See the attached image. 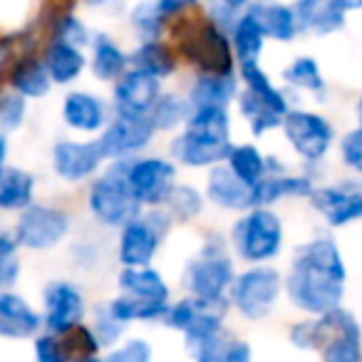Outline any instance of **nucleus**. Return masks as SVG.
Here are the masks:
<instances>
[{"mask_svg":"<svg viewBox=\"0 0 362 362\" xmlns=\"http://www.w3.org/2000/svg\"><path fill=\"white\" fill-rule=\"evenodd\" d=\"M345 258L332 238L317 236L296 248L286 276L288 300L308 315H325L340 308L345 296Z\"/></svg>","mask_w":362,"mask_h":362,"instance_id":"1","label":"nucleus"},{"mask_svg":"<svg viewBox=\"0 0 362 362\" xmlns=\"http://www.w3.org/2000/svg\"><path fill=\"white\" fill-rule=\"evenodd\" d=\"M184 132L174 141V154L181 164L194 169H214L231 151V119L223 107H199L184 122Z\"/></svg>","mask_w":362,"mask_h":362,"instance_id":"2","label":"nucleus"},{"mask_svg":"<svg viewBox=\"0 0 362 362\" xmlns=\"http://www.w3.org/2000/svg\"><path fill=\"white\" fill-rule=\"evenodd\" d=\"M127 161L129 159H117L107 166V171L90 184L87 192V206H90L92 216L110 228H124L129 221L141 216V206L129 192L124 179Z\"/></svg>","mask_w":362,"mask_h":362,"instance_id":"3","label":"nucleus"},{"mask_svg":"<svg viewBox=\"0 0 362 362\" xmlns=\"http://www.w3.org/2000/svg\"><path fill=\"white\" fill-rule=\"evenodd\" d=\"M233 261L221 241H209L184 268V288L192 298L206 303L226 300V291L233 286Z\"/></svg>","mask_w":362,"mask_h":362,"instance_id":"4","label":"nucleus"},{"mask_svg":"<svg viewBox=\"0 0 362 362\" xmlns=\"http://www.w3.org/2000/svg\"><path fill=\"white\" fill-rule=\"evenodd\" d=\"M236 253L248 263H268L283 246V223L271 209H251L231 231Z\"/></svg>","mask_w":362,"mask_h":362,"instance_id":"5","label":"nucleus"},{"mask_svg":"<svg viewBox=\"0 0 362 362\" xmlns=\"http://www.w3.org/2000/svg\"><path fill=\"white\" fill-rule=\"evenodd\" d=\"M181 52L204 75H233L231 40L209 18L187 23V35L181 37Z\"/></svg>","mask_w":362,"mask_h":362,"instance_id":"6","label":"nucleus"},{"mask_svg":"<svg viewBox=\"0 0 362 362\" xmlns=\"http://www.w3.org/2000/svg\"><path fill=\"white\" fill-rule=\"evenodd\" d=\"M72 228L70 214L50 204H33L23 214H18V221L13 226V238L21 248L28 251H50L60 246Z\"/></svg>","mask_w":362,"mask_h":362,"instance_id":"7","label":"nucleus"},{"mask_svg":"<svg viewBox=\"0 0 362 362\" xmlns=\"http://www.w3.org/2000/svg\"><path fill=\"white\" fill-rule=\"evenodd\" d=\"M283 278L271 266H253L233 278L231 303L246 320H263L278 303Z\"/></svg>","mask_w":362,"mask_h":362,"instance_id":"8","label":"nucleus"},{"mask_svg":"<svg viewBox=\"0 0 362 362\" xmlns=\"http://www.w3.org/2000/svg\"><path fill=\"white\" fill-rule=\"evenodd\" d=\"M85 296L72 281H50L42 288V327L47 335L65 337L85 320Z\"/></svg>","mask_w":362,"mask_h":362,"instance_id":"9","label":"nucleus"},{"mask_svg":"<svg viewBox=\"0 0 362 362\" xmlns=\"http://www.w3.org/2000/svg\"><path fill=\"white\" fill-rule=\"evenodd\" d=\"M281 129L288 144L308 164H317L330 151L332 139H335L330 122L317 112L308 110H288V115L281 122Z\"/></svg>","mask_w":362,"mask_h":362,"instance_id":"10","label":"nucleus"},{"mask_svg":"<svg viewBox=\"0 0 362 362\" xmlns=\"http://www.w3.org/2000/svg\"><path fill=\"white\" fill-rule=\"evenodd\" d=\"M127 187L134 194L139 206H161L171 189L176 187V166L161 156L129 159L124 171Z\"/></svg>","mask_w":362,"mask_h":362,"instance_id":"11","label":"nucleus"},{"mask_svg":"<svg viewBox=\"0 0 362 362\" xmlns=\"http://www.w3.org/2000/svg\"><path fill=\"white\" fill-rule=\"evenodd\" d=\"M164 231H169V221L164 214H146L129 221L119 233L117 258L122 268H149Z\"/></svg>","mask_w":362,"mask_h":362,"instance_id":"12","label":"nucleus"},{"mask_svg":"<svg viewBox=\"0 0 362 362\" xmlns=\"http://www.w3.org/2000/svg\"><path fill=\"white\" fill-rule=\"evenodd\" d=\"M310 204L332 228L362 221V181H340L315 189L310 194Z\"/></svg>","mask_w":362,"mask_h":362,"instance_id":"13","label":"nucleus"},{"mask_svg":"<svg viewBox=\"0 0 362 362\" xmlns=\"http://www.w3.org/2000/svg\"><path fill=\"white\" fill-rule=\"evenodd\" d=\"M50 164L52 171L62 181L80 184V181L92 179L100 171V166L105 164V154H102L97 139L95 141L57 139L50 151Z\"/></svg>","mask_w":362,"mask_h":362,"instance_id":"14","label":"nucleus"},{"mask_svg":"<svg viewBox=\"0 0 362 362\" xmlns=\"http://www.w3.org/2000/svg\"><path fill=\"white\" fill-rule=\"evenodd\" d=\"M154 132L156 129L149 117H117L102 129L97 144H100L105 159H129V154L149 144Z\"/></svg>","mask_w":362,"mask_h":362,"instance_id":"15","label":"nucleus"},{"mask_svg":"<svg viewBox=\"0 0 362 362\" xmlns=\"http://www.w3.org/2000/svg\"><path fill=\"white\" fill-rule=\"evenodd\" d=\"M327 337L320 347L322 362H362V330L350 310L325 313Z\"/></svg>","mask_w":362,"mask_h":362,"instance_id":"16","label":"nucleus"},{"mask_svg":"<svg viewBox=\"0 0 362 362\" xmlns=\"http://www.w3.org/2000/svg\"><path fill=\"white\" fill-rule=\"evenodd\" d=\"M161 97L159 80L144 72L127 70L115 85L117 117H149L156 100Z\"/></svg>","mask_w":362,"mask_h":362,"instance_id":"17","label":"nucleus"},{"mask_svg":"<svg viewBox=\"0 0 362 362\" xmlns=\"http://www.w3.org/2000/svg\"><path fill=\"white\" fill-rule=\"evenodd\" d=\"M42 330V315L16 291L0 293V337L3 340H35Z\"/></svg>","mask_w":362,"mask_h":362,"instance_id":"18","label":"nucleus"},{"mask_svg":"<svg viewBox=\"0 0 362 362\" xmlns=\"http://www.w3.org/2000/svg\"><path fill=\"white\" fill-rule=\"evenodd\" d=\"M62 122L82 134H95L107 127V107L102 97L87 90L67 92L62 100Z\"/></svg>","mask_w":362,"mask_h":362,"instance_id":"19","label":"nucleus"},{"mask_svg":"<svg viewBox=\"0 0 362 362\" xmlns=\"http://www.w3.org/2000/svg\"><path fill=\"white\" fill-rule=\"evenodd\" d=\"M206 197L211 204L228 211H251L253 209V187L243 184L226 164H218L209 171Z\"/></svg>","mask_w":362,"mask_h":362,"instance_id":"20","label":"nucleus"},{"mask_svg":"<svg viewBox=\"0 0 362 362\" xmlns=\"http://www.w3.org/2000/svg\"><path fill=\"white\" fill-rule=\"evenodd\" d=\"M298 21V33H313V35H332L345 28V16L340 0H300L293 6Z\"/></svg>","mask_w":362,"mask_h":362,"instance_id":"21","label":"nucleus"},{"mask_svg":"<svg viewBox=\"0 0 362 362\" xmlns=\"http://www.w3.org/2000/svg\"><path fill=\"white\" fill-rule=\"evenodd\" d=\"M6 80H8V90L21 95L23 100H40V97L50 95L52 90V82L47 77L45 65L35 55H25L13 62Z\"/></svg>","mask_w":362,"mask_h":362,"instance_id":"22","label":"nucleus"},{"mask_svg":"<svg viewBox=\"0 0 362 362\" xmlns=\"http://www.w3.org/2000/svg\"><path fill=\"white\" fill-rule=\"evenodd\" d=\"M246 13L256 21L263 37H271L278 42H291L298 35V21L293 6L283 3H248Z\"/></svg>","mask_w":362,"mask_h":362,"instance_id":"23","label":"nucleus"},{"mask_svg":"<svg viewBox=\"0 0 362 362\" xmlns=\"http://www.w3.org/2000/svg\"><path fill=\"white\" fill-rule=\"evenodd\" d=\"M315 192L310 176L298 174H266L253 187V209H268L288 197H308Z\"/></svg>","mask_w":362,"mask_h":362,"instance_id":"24","label":"nucleus"},{"mask_svg":"<svg viewBox=\"0 0 362 362\" xmlns=\"http://www.w3.org/2000/svg\"><path fill=\"white\" fill-rule=\"evenodd\" d=\"M40 60H42V65H45L47 77H50L52 85H72L87 67L85 52L72 45H65V42H57V40L47 42Z\"/></svg>","mask_w":362,"mask_h":362,"instance_id":"25","label":"nucleus"},{"mask_svg":"<svg viewBox=\"0 0 362 362\" xmlns=\"http://www.w3.org/2000/svg\"><path fill=\"white\" fill-rule=\"evenodd\" d=\"M35 204V176L21 166L0 169V211L23 214Z\"/></svg>","mask_w":362,"mask_h":362,"instance_id":"26","label":"nucleus"},{"mask_svg":"<svg viewBox=\"0 0 362 362\" xmlns=\"http://www.w3.org/2000/svg\"><path fill=\"white\" fill-rule=\"evenodd\" d=\"M236 75H202L194 82L187 102L192 110H199V107H223L226 110V105L236 97Z\"/></svg>","mask_w":362,"mask_h":362,"instance_id":"27","label":"nucleus"},{"mask_svg":"<svg viewBox=\"0 0 362 362\" xmlns=\"http://www.w3.org/2000/svg\"><path fill=\"white\" fill-rule=\"evenodd\" d=\"M189 350H192L197 362H253L251 345L246 340L223 335V330L218 335L209 337V340L197 342Z\"/></svg>","mask_w":362,"mask_h":362,"instance_id":"28","label":"nucleus"},{"mask_svg":"<svg viewBox=\"0 0 362 362\" xmlns=\"http://www.w3.org/2000/svg\"><path fill=\"white\" fill-rule=\"evenodd\" d=\"M127 65H129V57L127 52L112 40L110 35H95L92 40V75L102 82H112V80H119L122 75L127 72Z\"/></svg>","mask_w":362,"mask_h":362,"instance_id":"29","label":"nucleus"},{"mask_svg":"<svg viewBox=\"0 0 362 362\" xmlns=\"http://www.w3.org/2000/svg\"><path fill=\"white\" fill-rule=\"evenodd\" d=\"M241 77H243V82H246V92H251L258 102H263V105L271 112H276V115H281V117L288 115L286 95L273 85L268 72H263V67L258 65V62L241 65Z\"/></svg>","mask_w":362,"mask_h":362,"instance_id":"30","label":"nucleus"},{"mask_svg":"<svg viewBox=\"0 0 362 362\" xmlns=\"http://www.w3.org/2000/svg\"><path fill=\"white\" fill-rule=\"evenodd\" d=\"M132 70L144 72V75L161 80V77L171 75L176 70L174 52L164 45V42H141L134 52L129 55Z\"/></svg>","mask_w":362,"mask_h":362,"instance_id":"31","label":"nucleus"},{"mask_svg":"<svg viewBox=\"0 0 362 362\" xmlns=\"http://www.w3.org/2000/svg\"><path fill=\"white\" fill-rule=\"evenodd\" d=\"M226 166L248 187H256L266 176V156L253 144H233L226 156Z\"/></svg>","mask_w":362,"mask_h":362,"instance_id":"32","label":"nucleus"},{"mask_svg":"<svg viewBox=\"0 0 362 362\" xmlns=\"http://www.w3.org/2000/svg\"><path fill=\"white\" fill-rule=\"evenodd\" d=\"M231 33H233L231 47H233V55H236V60L241 62V65L258 62V57H261V52H263V42H266V37H263V33L258 30L256 21H253L248 13H243L241 21L236 23V28H233Z\"/></svg>","mask_w":362,"mask_h":362,"instance_id":"33","label":"nucleus"},{"mask_svg":"<svg viewBox=\"0 0 362 362\" xmlns=\"http://www.w3.org/2000/svg\"><path fill=\"white\" fill-rule=\"evenodd\" d=\"M189 112H192L189 102L181 100L179 95H161L159 100H156L154 110L149 112V119L156 132H169V129H174V127L184 124Z\"/></svg>","mask_w":362,"mask_h":362,"instance_id":"34","label":"nucleus"},{"mask_svg":"<svg viewBox=\"0 0 362 362\" xmlns=\"http://www.w3.org/2000/svg\"><path fill=\"white\" fill-rule=\"evenodd\" d=\"M283 80H286V85H293V87H298V90H308V92L325 90L320 65L308 55L296 57V60L283 70Z\"/></svg>","mask_w":362,"mask_h":362,"instance_id":"35","label":"nucleus"},{"mask_svg":"<svg viewBox=\"0 0 362 362\" xmlns=\"http://www.w3.org/2000/svg\"><path fill=\"white\" fill-rule=\"evenodd\" d=\"M132 28L141 42H159L164 33L166 18L161 16L159 3H139L132 8Z\"/></svg>","mask_w":362,"mask_h":362,"instance_id":"36","label":"nucleus"},{"mask_svg":"<svg viewBox=\"0 0 362 362\" xmlns=\"http://www.w3.org/2000/svg\"><path fill=\"white\" fill-rule=\"evenodd\" d=\"M23 271L21 246L16 243L11 231H0V293L13 291Z\"/></svg>","mask_w":362,"mask_h":362,"instance_id":"37","label":"nucleus"},{"mask_svg":"<svg viewBox=\"0 0 362 362\" xmlns=\"http://www.w3.org/2000/svg\"><path fill=\"white\" fill-rule=\"evenodd\" d=\"M164 204L171 211V216L179 218V221H192V218H197L204 209L202 194H199L194 187H189V184H176V187L171 189L169 197H166Z\"/></svg>","mask_w":362,"mask_h":362,"instance_id":"38","label":"nucleus"},{"mask_svg":"<svg viewBox=\"0 0 362 362\" xmlns=\"http://www.w3.org/2000/svg\"><path fill=\"white\" fill-rule=\"evenodd\" d=\"M238 110H241V115L248 119L253 134H266V132L281 127V122H283L281 115H276V112L268 110V107L263 105V102H258L251 92H243L241 95V100H238Z\"/></svg>","mask_w":362,"mask_h":362,"instance_id":"39","label":"nucleus"},{"mask_svg":"<svg viewBox=\"0 0 362 362\" xmlns=\"http://www.w3.org/2000/svg\"><path fill=\"white\" fill-rule=\"evenodd\" d=\"M90 37H92L90 28H87L85 23L75 16V13L67 11V13H62V16L55 18V25H52V40L65 42V45H72V47H77V50H82V47L92 45Z\"/></svg>","mask_w":362,"mask_h":362,"instance_id":"40","label":"nucleus"},{"mask_svg":"<svg viewBox=\"0 0 362 362\" xmlns=\"http://www.w3.org/2000/svg\"><path fill=\"white\" fill-rule=\"evenodd\" d=\"M28 117V100L11 90L0 92V134H13L25 124Z\"/></svg>","mask_w":362,"mask_h":362,"instance_id":"41","label":"nucleus"},{"mask_svg":"<svg viewBox=\"0 0 362 362\" xmlns=\"http://www.w3.org/2000/svg\"><path fill=\"white\" fill-rule=\"evenodd\" d=\"M124 327L127 325H122V322L110 313L107 303H102V305L95 308V322H92L90 330L100 347H115L117 342H119V337L124 335Z\"/></svg>","mask_w":362,"mask_h":362,"instance_id":"42","label":"nucleus"},{"mask_svg":"<svg viewBox=\"0 0 362 362\" xmlns=\"http://www.w3.org/2000/svg\"><path fill=\"white\" fill-rule=\"evenodd\" d=\"M33 352H35V362H70L72 355L67 352V345L55 335H40L33 340Z\"/></svg>","mask_w":362,"mask_h":362,"instance_id":"43","label":"nucleus"},{"mask_svg":"<svg viewBox=\"0 0 362 362\" xmlns=\"http://www.w3.org/2000/svg\"><path fill=\"white\" fill-rule=\"evenodd\" d=\"M209 21L218 28V30L228 33L236 28V23L241 21V16L246 13V3H228V0H221V3H211L206 8Z\"/></svg>","mask_w":362,"mask_h":362,"instance_id":"44","label":"nucleus"},{"mask_svg":"<svg viewBox=\"0 0 362 362\" xmlns=\"http://www.w3.org/2000/svg\"><path fill=\"white\" fill-rule=\"evenodd\" d=\"M105 362H151V345L141 337H129L105 357Z\"/></svg>","mask_w":362,"mask_h":362,"instance_id":"45","label":"nucleus"},{"mask_svg":"<svg viewBox=\"0 0 362 362\" xmlns=\"http://www.w3.org/2000/svg\"><path fill=\"white\" fill-rule=\"evenodd\" d=\"M340 156L342 164L362 176V124L350 129L340 141Z\"/></svg>","mask_w":362,"mask_h":362,"instance_id":"46","label":"nucleus"},{"mask_svg":"<svg viewBox=\"0 0 362 362\" xmlns=\"http://www.w3.org/2000/svg\"><path fill=\"white\" fill-rule=\"evenodd\" d=\"M8 70H11V47L0 45V80L8 77Z\"/></svg>","mask_w":362,"mask_h":362,"instance_id":"47","label":"nucleus"},{"mask_svg":"<svg viewBox=\"0 0 362 362\" xmlns=\"http://www.w3.org/2000/svg\"><path fill=\"white\" fill-rule=\"evenodd\" d=\"M8 151H11V144H8V136L0 134V169L8 164Z\"/></svg>","mask_w":362,"mask_h":362,"instance_id":"48","label":"nucleus"},{"mask_svg":"<svg viewBox=\"0 0 362 362\" xmlns=\"http://www.w3.org/2000/svg\"><path fill=\"white\" fill-rule=\"evenodd\" d=\"M70 362H105V360L97 357V355H82V357H72Z\"/></svg>","mask_w":362,"mask_h":362,"instance_id":"49","label":"nucleus"},{"mask_svg":"<svg viewBox=\"0 0 362 362\" xmlns=\"http://www.w3.org/2000/svg\"><path fill=\"white\" fill-rule=\"evenodd\" d=\"M357 117H360V122H362V95H360V100H357Z\"/></svg>","mask_w":362,"mask_h":362,"instance_id":"50","label":"nucleus"}]
</instances>
